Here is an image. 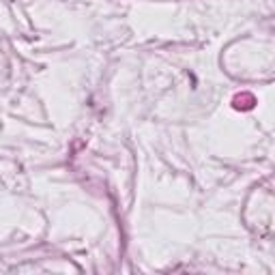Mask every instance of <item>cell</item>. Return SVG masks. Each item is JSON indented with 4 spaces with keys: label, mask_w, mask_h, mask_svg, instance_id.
I'll use <instances>...</instances> for the list:
<instances>
[{
    "label": "cell",
    "mask_w": 275,
    "mask_h": 275,
    "mask_svg": "<svg viewBox=\"0 0 275 275\" xmlns=\"http://www.w3.org/2000/svg\"><path fill=\"white\" fill-rule=\"evenodd\" d=\"M254 104H256V99H254V95H250V93H241L234 97L236 110H250V107H254Z\"/></svg>",
    "instance_id": "cell-1"
}]
</instances>
